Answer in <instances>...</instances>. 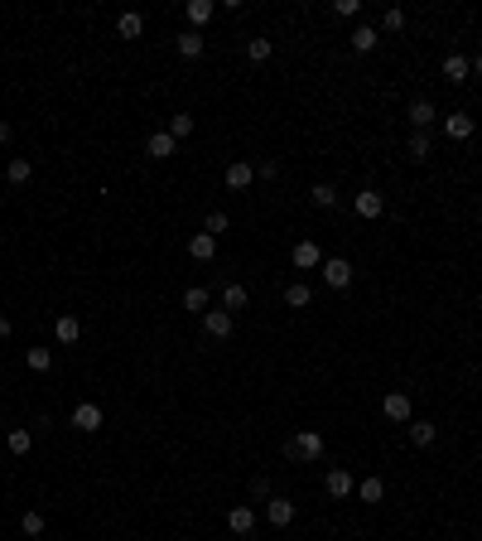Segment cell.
<instances>
[{
    "instance_id": "6da1fadb",
    "label": "cell",
    "mask_w": 482,
    "mask_h": 541,
    "mask_svg": "<svg viewBox=\"0 0 482 541\" xmlns=\"http://www.w3.org/2000/svg\"><path fill=\"white\" fill-rule=\"evenodd\" d=\"M285 454H289V459H318V454H323V435H318V431H299L294 440H289Z\"/></svg>"
},
{
    "instance_id": "7a4b0ae2",
    "label": "cell",
    "mask_w": 482,
    "mask_h": 541,
    "mask_svg": "<svg viewBox=\"0 0 482 541\" xmlns=\"http://www.w3.org/2000/svg\"><path fill=\"white\" fill-rule=\"evenodd\" d=\"M323 281H328L333 290L352 285V261H343V256H328V261H323Z\"/></svg>"
},
{
    "instance_id": "3957f363",
    "label": "cell",
    "mask_w": 482,
    "mask_h": 541,
    "mask_svg": "<svg viewBox=\"0 0 482 541\" xmlns=\"http://www.w3.org/2000/svg\"><path fill=\"white\" fill-rule=\"evenodd\" d=\"M266 522H270V527H289V522H294V503L275 493V498L266 503Z\"/></svg>"
},
{
    "instance_id": "277c9868",
    "label": "cell",
    "mask_w": 482,
    "mask_h": 541,
    "mask_svg": "<svg viewBox=\"0 0 482 541\" xmlns=\"http://www.w3.org/2000/svg\"><path fill=\"white\" fill-rule=\"evenodd\" d=\"M73 426L78 431H101V406H92V401H83V406H73Z\"/></svg>"
},
{
    "instance_id": "5b68a950",
    "label": "cell",
    "mask_w": 482,
    "mask_h": 541,
    "mask_svg": "<svg viewBox=\"0 0 482 541\" xmlns=\"http://www.w3.org/2000/svg\"><path fill=\"white\" fill-rule=\"evenodd\" d=\"M174 145H179V140H174L169 131H155V135L145 140V155H150V160H169V155H174Z\"/></svg>"
},
{
    "instance_id": "8992f818",
    "label": "cell",
    "mask_w": 482,
    "mask_h": 541,
    "mask_svg": "<svg viewBox=\"0 0 482 541\" xmlns=\"http://www.w3.org/2000/svg\"><path fill=\"white\" fill-rule=\"evenodd\" d=\"M323 488H328L333 498H347V493H352L357 483H352V474H347V469H328V478H323Z\"/></svg>"
},
{
    "instance_id": "52a82bcc",
    "label": "cell",
    "mask_w": 482,
    "mask_h": 541,
    "mask_svg": "<svg viewBox=\"0 0 482 541\" xmlns=\"http://www.w3.org/2000/svg\"><path fill=\"white\" fill-rule=\"evenodd\" d=\"M189 256H198V261H212V256H217V237L193 232V237H189Z\"/></svg>"
},
{
    "instance_id": "ba28073f",
    "label": "cell",
    "mask_w": 482,
    "mask_h": 541,
    "mask_svg": "<svg viewBox=\"0 0 482 541\" xmlns=\"http://www.w3.org/2000/svg\"><path fill=\"white\" fill-rule=\"evenodd\" d=\"M405 121H410L415 131H429V126H434V102H410Z\"/></svg>"
},
{
    "instance_id": "9c48e42d",
    "label": "cell",
    "mask_w": 482,
    "mask_h": 541,
    "mask_svg": "<svg viewBox=\"0 0 482 541\" xmlns=\"http://www.w3.org/2000/svg\"><path fill=\"white\" fill-rule=\"evenodd\" d=\"M203 328H207L212 338H227V333H232V315H227V310H207V315H203Z\"/></svg>"
},
{
    "instance_id": "30bf717a",
    "label": "cell",
    "mask_w": 482,
    "mask_h": 541,
    "mask_svg": "<svg viewBox=\"0 0 482 541\" xmlns=\"http://www.w3.org/2000/svg\"><path fill=\"white\" fill-rule=\"evenodd\" d=\"M116 29H121V39H140V34H145V15H140V10H126V15L116 19Z\"/></svg>"
},
{
    "instance_id": "8fae6325",
    "label": "cell",
    "mask_w": 482,
    "mask_h": 541,
    "mask_svg": "<svg viewBox=\"0 0 482 541\" xmlns=\"http://www.w3.org/2000/svg\"><path fill=\"white\" fill-rule=\"evenodd\" d=\"M468 73H473V63H468L463 53H449V58H444V78H449V83H468Z\"/></svg>"
},
{
    "instance_id": "7c38bea8",
    "label": "cell",
    "mask_w": 482,
    "mask_h": 541,
    "mask_svg": "<svg viewBox=\"0 0 482 541\" xmlns=\"http://www.w3.org/2000/svg\"><path fill=\"white\" fill-rule=\"evenodd\" d=\"M227 527H232L236 537H246V532L256 527V513H251V508L241 503V508H232V513H227Z\"/></svg>"
},
{
    "instance_id": "4fadbf2b",
    "label": "cell",
    "mask_w": 482,
    "mask_h": 541,
    "mask_svg": "<svg viewBox=\"0 0 482 541\" xmlns=\"http://www.w3.org/2000/svg\"><path fill=\"white\" fill-rule=\"evenodd\" d=\"M381 411L390 416V421H410V397H405V392H390V397L381 401Z\"/></svg>"
},
{
    "instance_id": "5bb4252c",
    "label": "cell",
    "mask_w": 482,
    "mask_h": 541,
    "mask_svg": "<svg viewBox=\"0 0 482 541\" xmlns=\"http://www.w3.org/2000/svg\"><path fill=\"white\" fill-rule=\"evenodd\" d=\"M444 131H449L454 140H468V135H473V116H468V111H454V116L444 121Z\"/></svg>"
},
{
    "instance_id": "9a60e30c",
    "label": "cell",
    "mask_w": 482,
    "mask_h": 541,
    "mask_svg": "<svg viewBox=\"0 0 482 541\" xmlns=\"http://www.w3.org/2000/svg\"><path fill=\"white\" fill-rule=\"evenodd\" d=\"M256 179V169L246 165V160H236V165H227V189H246Z\"/></svg>"
},
{
    "instance_id": "2e32d148",
    "label": "cell",
    "mask_w": 482,
    "mask_h": 541,
    "mask_svg": "<svg viewBox=\"0 0 482 541\" xmlns=\"http://www.w3.org/2000/svg\"><path fill=\"white\" fill-rule=\"evenodd\" d=\"M294 266H299V271H313V266H318V242H294Z\"/></svg>"
},
{
    "instance_id": "e0dca14e",
    "label": "cell",
    "mask_w": 482,
    "mask_h": 541,
    "mask_svg": "<svg viewBox=\"0 0 482 541\" xmlns=\"http://www.w3.org/2000/svg\"><path fill=\"white\" fill-rule=\"evenodd\" d=\"M381 208H386V199L377 194V189H367V194H357V213L362 217H381Z\"/></svg>"
},
{
    "instance_id": "ac0fdd59",
    "label": "cell",
    "mask_w": 482,
    "mask_h": 541,
    "mask_svg": "<svg viewBox=\"0 0 482 541\" xmlns=\"http://www.w3.org/2000/svg\"><path fill=\"white\" fill-rule=\"evenodd\" d=\"M405 150H410V160H429V155H434V140H429V135H424V131H415V135H410V145H405Z\"/></svg>"
},
{
    "instance_id": "d6986e66",
    "label": "cell",
    "mask_w": 482,
    "mask_h": 541,
    "mask_svg": "<svg viewBox=\"0 0 482 541\" xmlns=\"http://www.w3.org/2000/svg\"><path fill=\"white\" fill-rule=\"evenodd\" d=\"M309 300H313V290H309L304 281H294V285H289V290H285V305H289V310H304Z\"/></svg>"
},
{
    "instance_id": "ffe728a7",
    "label": "cell",
    "mask_w": 482,
    "mask_h": 541,
    "mask_svg": "<svg viewBox=\"0 0 482 541\" xmlns=\"http://www.w3.org/2000/svg\"><path fill=\"white\" fill-rule=\"evenodd\" d=\"M357 498H362V503H381V498H386V483H381V478H362V483H357Z\"/></svg>"
},
{
    "instance_id": "44dd1931",
    "label": "cell",
    "mask_w": 482,
    "mask_h": 541,
    "mask_svg": "<svg viewBox=\"0 0 482 541\" xmlns=\"http://www.w3.org/2000/svg\"><path fill=\"white\" fill-rule=\"evenodd\" d=\"M184 310H193V315H207V290H203V285H189V290H184Z\"/></svg>"
},
{
    "instance_id": "7402d4cb",
    "label": "cell",
    "mask_w": 482,
    "mask_h": 541,
    "mask_svg": "<svg viewBox=\"0 0 482 541\" xmlns=\"http://www.w3.org/2000/svg\"><path fill=\"white\" fill-rule=\"evenodd\" d=\"M179 53H184V58H203V34L184 29V34H179Z\"/></svg>"
},
{
    "instance_id": "603a6c76",
    "label": "cell",
    "mask_w": 482,
    "mask_h": 541,
    "mask_svg": "<svg viewBox=\"0 0 482 541\" xmlns=\"http://www.w3.org/2000/svg\"><path fill=\"white\" fill-rule=\"evenodd\" d=\"M377 39H381L377 29H367V24H357V34H352V49H357V53H372V49H377Z\"/></svg>"
},
{
    "instance_id": "cb8c5ba5",
    "label": "cell",
    "mask_w": 482,
    "mask_h": 541,
    "mask_svg": "<svg viewBox=\"0 0 482 541\" xmlns=\"http://www.w3.org/2000/svg\"><path fill=\"white\" fill-rule=\"evenodd\" d=\"M29 174H34V169H29V160H19V155L5 165V179H10V184H29Z\"/></svg>"
},
{
    "instance_id": "d4e9b609",
    "label": "cell",
    "mask_w": 482,
    "mask_h": 541,
    "mask_svg": "<svg viewBox=\"0 0 482 541\" xmlns=\"http://www.w3.org/2000/svg\"><path fill=\"white\" fill-rule=\"evenodd\" d=\"M246 300H251V295H246V285H227V290H222V305H227V315H232V310H246Z\"/></svg>"
},
{
    "instance_id": "484cf974",
    "label": "cell",
    "mask_w": 482,
    "mask_h": 541,
    "mask_svg": "<svg viewBox=\"0 0 482 541\" xmlns=\"http://www.w3.org/2000/svg\"><path fill=\"white\" fill-rule=\"evenodd\" d=\"M53 333H58V343H78V333H83V324H78V319H73V315H63V319H58V328H53Z\"/></svg>"
},
{
    "instance_id": "4316f807",
    "label": "cell",
    "mask_w": 482,
    "mask_h": 541,
    "mask_svg": "<svg viewBox=\"0 0 482 541\" xmlns=\"http://www.w3.org/2000/svg\"><path fill=\"white\" fill-rule=\"evenodd\" d=\"M410 440L424 449V444H434V421H410Z\"/></svg>"
},
{
    "instance_id": "83f0119b",
    "label": "cell",
    "mask_w": 482,
    "mask_h": 541,
    "mask_svg": "<svg viewBox=\"0 0 482 541\" xmlns=\"http://www.w3.org/2000/svg\"><path fill=\"white\" fill-rule=\"evenodd\" d=\"M309 199H313V208H333V203H338V189H333V184H313Z\"/></svg>"
},
{
    "instance_id": "f1b7e54d",
    "label": "cell",
    "mask_w": 482,
    "mask_h": 541,
    "mask_svg": "<svg viewBox=\"0 0 482 541\" xmlns=\"http://www.w3.org/2000/svg\"><path fill=\"white\" fill-rule=\"evenodd\" d=\"M212 10H217L212 0H189V19H193V24H207V19H212Z\"/></svg>"
},
{
    "instance_id": "f546056e",
    "label": "cell",
    "mask_w": 482,
    "mask_h": 541,
    "mask_svg": "<svg viewBox=\"0 0 482 541\" xmlns=\"http://www.w3.org/2000/svg\"><path fill=\"white\" fill-rule=\"evenodd\" d=\"M24 363H29L34 372H49V367H53V353H49V348H29V358H24Z\"/></svg>"
},
{
    "instance_id": "4dcf8cb0",
    "label": "cell",
    "mask_w": 482,
    "mask_h": 541,
    "mask_svg": "<svg viewBox=\"0 0 482 541\" xmlns=\"http://www.w3.org/2000/svg\"><path fill=\"white\" fill-rule=\"evenodd\" d=\"M29 444H34L29 431H10V454H29Z\"/></svg>"
},
{
    "instance_id": "1f68e13d",
    "label": "cell",
    "mask_w": 482,
    "mask_h": 541,
    "mask_svg": "<svg viewBox=\"0 0 482 541\" xmlns=\"http://www.w3.org/2000/svg\"><path fill=\"white\" fill-rule=\"evenodd\" d=\"M189 131H193V116H189V111H179V116L169 121V135L179 140V135H189Z\"/></svg>"
},
{
    "instance_id": "d6a6232c",
    "label": "cell",
    "mask_w": 482,
    "mask_h": 541,
    "mask_svg": "<svg viewBox=\"0 0 482 541\" xmlns=\"http://www.w3.org/2000/svg\"><path fill=\"white\" fill-rule=\"evenodd\" d=\"M246 53H251L256 63H266V58H270V39H251V44H246Z\"/></svg>"
},
{
    "instance_id": "836d02e7",
    "label": "cell",
    "mask_w": 482,
    "mask_h": 541,
    "mask_svg": "<svg viewBox=\"0 0 482 541\" xmlns=\"http://www.w3.org/2000/svg\"><path fill=\"white\" fill-rule=\"evenodd\" d=\"M19 527H24L29 537H44V517H39V513H24V517H19Z\"/></svg>"
},
{
    "instance_id": "e575fe53",
    "label": "cell",
    "mask_w": 482,
    "mask_h": 541,
    "mask_svg": "<svg viewBox=\"0 0 482 541\" xmlns=\"http://www.w3.org/2000/svg\"><path fill=\"white\" fill-rule=\"evenodd\" d=\"M203 232H207V237L227 232V213H207V222H203Z\"/></svg>"
},
{
    "instance_id": "d590c367",
    "label": "cell",
    "mask_w": 482,
    "mask_h": 541,
    "mask_svg": "<svg viewBox=\"0 0 482 541\" xmlns=\"http://www.w3.org/2000/svg\"><path fill=\"white\" fill-rule=\"evenodd\" d=\"M386 29H405V10H400V5H390V10H386V19H381Z\"/></svg>"
},
{
    "instance_id": "8d00e7d4",
    "label": "cell",
    "mask_w": 482,
    "mask_h": 541,
    "mask_svg": "<svg viewBox=\"0 0 482 541\" xmlns=\"http://www.w3.org/2000/svg\"><path fill=\"white\" fill-rule=\"evenodd\" d=\"M256 174H261V179H275V174H280V165H275V160H261V165H256Z\"/></svg>"
},
{
    "instance_id": "74e56055",
    "label": "cell",
    "mask_w": 482,
    "mask_h": 541,
    "mask_svg": "<svg viewBox=\"0 0 482 541\" xmlns=\"http://www.w3.org/2000/svg\"><path fill=\"white\" fill-rule=\"evenodd\" d=\"M5 140H10V121H0V145H5Z\"/></svg>"
},
{
    "instance_id": "f35d334b",
    "label": "cell",
    "mask_w": 482,
    "mask_h": 541,
    "mask_svg": "<svg viewBox=\"0 0 482 541\" xmlns=\"http://www.w3.org/2000/svg\"><path fill=\"white\" fill-rule=\"evenodd\" d=\"M0 338H10V319L5 315H0Z\"/></svg>"
},
{
    "instance_id": "ab89813d",
    "label": "cell",
    "mask_w": 482,
    "mask_h": 541,
    "mask_svg": "<svg viewBox=\"0 0 482 541\" xmlns=\"http://www.w3.org/2000/svg\"><path fill=\"white\" fill-rule=\"evenodd\" d=\"M473 73H478V78H482V53H478V58H473Z\"/></svg>"
}]
</instances>
